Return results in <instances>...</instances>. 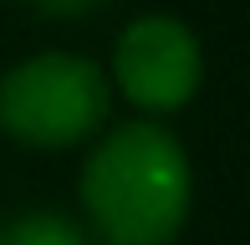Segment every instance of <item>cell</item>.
<instances>
[{
  "label": "cell",
  "mask_w": 250,
  "mask_h": 245,
  "mask_svg": "<svg viewBox=\"0 0 250 245\" xmlns=\"http://www.w3.org/2000/svg\"><path fill=\"white\" fill-rule=\"evenodd\" d=\"M77 199L102 245H174L194 204V169L164 122H118L87 153Z\"/></svg>",
  "instance_id": "6da1fadb"
},
{
  "label": "cell",
  "mask_w": 250,
  "mask_h": 245,
  "mask_svg": "<svg viewBox=\"0 0 250 245\" xmlns=\"http://www.w3.org/2000/svg\"><path fill=\"white\" fill-rule=\"evenodd\" d=\"M0 245H92V235L62 209H31L0 225Z\"/></svg>",
  "instance_id": "277c9868"
},
{
  "label": "cell",
  "mask_w": 250,
  "mask_h": 245,
  "mask_svg": "<svg viewBox=\"0 0 250 245\" xmlns=\"http://www.w3.org/2000/svg\"><path fill=\"white\" fill-rule=\"evenodd\" d=\"M112 87L138 113H179L204 82L199 36L174 16H138L118 36L112 51Z\"/></svg>",
  "instance_id": "3957f363"
},
{
  "label": "cell",
  "mask_w": 250,
  "mask_h": 245,
  "mask_svg": "<svg viewBox=\"0 0 250 245\" xmlns=\"http://www.w3.org/2000/svg\"><path fill=\"white\" fill-rule=\"evenodd\" d=\"M112 82L92 57L41 51L0 77V133L26 148H72L102 133Z\"/></svg>",
  "instance_id": "7a4b0ae2"
},
{
  "label": "cell",
  "mask_w": 250,
  "mask_h": 245,
  "mask_svg": "<svg viewBox=\"0 0 250 245\" xmlns=\"http://www.w3.org/2000/svg\"><path fill=\"white\" fill-rule=\"evenodd\" d=\"M36 16H51V20H82L92 16V10H102L107 0H26Z\"/></svg>",
  "instance_id": "5b68a950"
}]
</instances>
